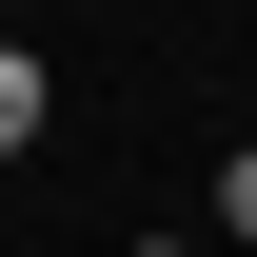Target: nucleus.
Here are the masks:
<instances>
[{
  "instance_id": "1",
  "label": "nucleus",
  "mask_w": 257,
  "mask_h": 257,
  "mask_svg": "<svg viewBox=\"0 0 257 257\" xmlns=\"http://www.w3.org/2000/svg\"><path fill=\"white\" fill-rule=\"evenodd\" d=\"M40 99H60V79H40L20 40H0V159H20V139H40Z\"/></svg>"
},
{
  "instance_id": "2",
  "label": "nucleus",
  "mask_w": 257,
  "mask_h": 257,
  "mask_svg": "<svg viewBox=\"0 0 257 257\" xmlns=\"http://www.w3.org/2000/svg\"><path fill=\"white\" fill-rule=\"evenodd\" d=\"M218 218H237V237H257V139H237V159H218Z\"/></svg>"
},
{
  "instance_id": "3",
  "label": "nucleus",
  "mask_w": 257,
  "mask_h": 257,
  "mask_svg": "<svg viewBox=\"0 0 257 257\" xmlns=\"http://www.w3.org/2000/svg\"><path fill=\"white\" fill-rule=\"evenodd\" d=\"M139 257H198V237H139Z\"/></svg>"
}]
</instances>
